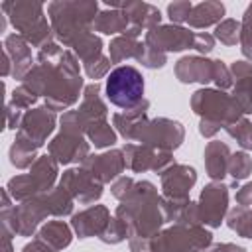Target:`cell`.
<instances>
[{
    "mask_svg": "<svg viewBox=\"0 0 252 252\" xmlns=\"http://www.w3.org/2000/svg\"><path fill=\"white\" fill-rule=\"evenodd\" d=\"M144 94V79L138 69L126 65L110 73L106 81V96L112 104L120 108L134 106Z\"/></svg>",
    "mask_w": 252,
    "mask_h": 252,
    "instance_id": "6da1fadb",
    "label": "cell"
}]
</instances>
